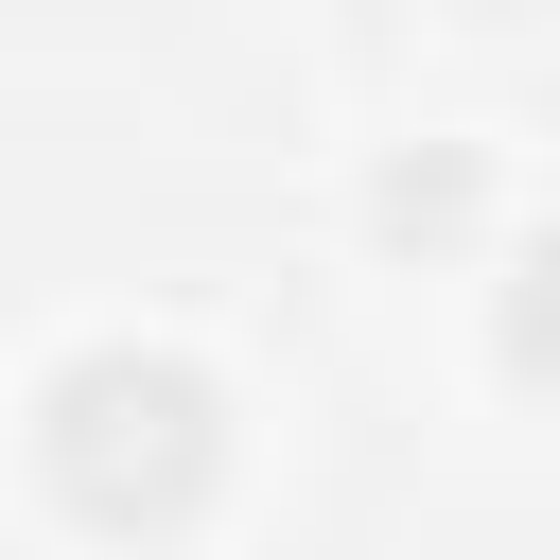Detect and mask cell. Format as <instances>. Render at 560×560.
<instances>
[{
	"label": "cell",
	"mask_w": 560,
	"mask_h": 560,
	"mask_svg": "<svg viewBox=\"0 0 560 560\" xmlns=\"http://www.w3.org/2000/svg\"><path fill=\"white\" fill-rule=\"evenodd\" d=\"M35 455H52V490H70L88 525H192L228 420H210V385H192L175 350H88V368L52 385V420H35Z\"/></svg>",
	"instance_id": "obj_1"
},
{
	"label": "cell",
	"mask_w": 560,
	"mask_h": 560,
	"mask_svg": "<svg viewBox=\"0 0 560 560\" xmlns=\"http://www.w3.org/2000/svg\"><path fill=\"white\" fill-rule=\"evenodd\" d=\"M508 350H525V368H560V245H542V262H525V298H508Z\"/></svg>",
	"instance_id": "obj_2"
}]
</instances>
